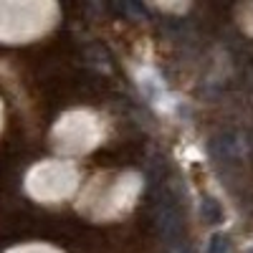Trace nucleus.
Segmentation results:
<instances>
[{
  "mask_svg": "<svg viewBox=\"0 0 253 253\" xmlns=\"http://www.w3.org/2000/svg\"><path fill=\"white\" fill-rule=\"evenodd\" d=\"M208 253H230V241H228V236L218 233V236H213V238H210Z\"/></svg>",
  "mask_w": 253,
  "mask_h": 253,
  "instance_id": "obj_3",
  "label": "nucleus"
},
{
  "mask_svg": "<svg viewBox=\"0 0 253 253\" xmlns=\"http://www.w3.org/2000/svg\"><path fill=\"white\" fill-rule=\"evenodd\" d=\"M157 223H160V233H162V238H165V241H170V243H175V241H177V233H180V213H177L175 203H170V200L160 203Z\"/></svg>",
  "mask_w": 253,
  "mask_h": 253,
  "instance_id": "obj_1",
  "label": "nucleus"
},
{
  "mask_svg": "<svg viewBox=\"0 0 253 253\" xmlns=\"http://www.w3.org/2000/svg\"><path fill=\"white\" fill-rule=\"evenodd\" d=\"M170 253H190V248L182 241H175V243H170Z\"/></svg>",
  "mask_w": 253,
  "mask_h": 253,
  "instance_id": "obj_4",
  "label": "nucleus"
},
{
  "mask_svg": "<svg viewBox=\"0 0 253 253\" xmlns=\"http://www.w3.org/2000/svg\"><path fill=\"white\" fill-rule=\"evenodd\" d=\"M200 215H203V220H205V223L218 225V223L223 220V208H220V203H218V200L205 198V200H203V205H200Z\"/></svg>",
  "mask_w": 253,
  "mask_h": 253,
  "instance_id": "obj_2",
  "label": "nucleus"
}]
</instances>
